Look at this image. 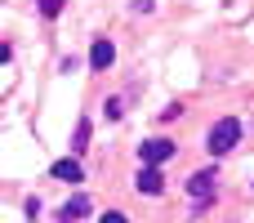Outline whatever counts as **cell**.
<instances>
[{"label": "cell", "instance_id": "obj_1", "mask_svg": "<svg viewBox=\"0 0 254 223\" xmlns=\"http://www.w3.org/2000/svg\"><path fill=\"white\" fill-rule=\"evenodd\" d=\"M214 192H219V170H214V165L196 170V174L188 179V197H192V215H205V206L214 201Z\"/></svg>", "mask_w": 254, "mask_h": 223}, {"label": "cell", "instance_id": "obj_2", "mask_svg": "<svg viewBox=\"0 0 254 223\" xmlns=\"http://www.w3.org/2000/svg\"><path fill=\"white\" fill-rule=\"evenodd\" d=\"M237 143H241V121H237V116H223V121L210 125V139H205L210 156H228Z\"/></svg>", "mask_w": 254, "mask_h": 223}, {"label": "cell", "instance_id": "obj_3", "mask_svg": "<svg viewBox=\"0 0 254 223\" xmlns=\"http://www.w3.org/2000/svg\"><path fill=\"white\" fill-rule=\"evenodd\" d=\"M138 156H143V165H165L174 156V143L170 139H147V143H138Z\"/></svg>", "mask_w": 254, "mask_h": 223}, {"label": "cell", "instance_id": "obj_4", "mask_svg": "<svg viewBox=\"0 0 254 223\" xmlns=\"http://www.w3.org/2000/svg\"><path fill=\"white\" fill-rule=\"evenodd\" d=\"M134 188H138L143 197H161V192H165V179H161V165H143V170L134 174Z\"/></svg>", "mask_w": 254, "mask_h": 223}, {"label": "cell", "instance_id": "obj_5", "mask_svg": "<svg viewBox=\"0 0 254 223\" xmlns=\"http://www.w3.org/2000/svg\"><path fill=\"white\" fill-rule=\"evenodd\" d=\"M112 63H116V45H112V40H94V49H89V67H94V72H107Z\"/></svg>", "mask_w": 254, "mask_h": 223}, {"label": "cell", "instance_id": "obj_6", "mask_svg": "<svg viewBox=\"0 0 254 223\" xmlns=\"http://www.w3.org/2000/svg\"><path fill=\"white\" fill-rule=\"evenodd\" d=\"M49 174H54L58 183H80V179H85V174H80V161H76V156H67V161H54V170H49Z\"/></svg>", "mask_w": 254, "mask_h": 223}, {"label": "cell", "instance_id": "obj_7", "mask_svg": "<svg viewBox=\"0 0 254 223\" xmlns=\"http://www.w3.org/2000/svg\"><path fill=\"white\" fill-rule=\"evenodd\" d=\"M89 215V197H71L67 206H63V223H80Z\"/></svg>", "mask_w": 254, "mask_h": 223}, {"label": "cell", "instance_id": "obj_8", "mask_svg": "<svg viewBox=\"0 0 254 223\" xmlns=\"http://www.w3.org/2000/svg\"><path fill=\"white\" fill-rule=\"evenodd\" d=\"M85 148H89V121H80V125H76V139H71V152H76V156H80Z\"/></svg>", "mask_w": 254, "mask_h": 223}, {"label": "cell", "instance_id": "obj_9", "mask_svg": "<svg viewBox=\"0 0 254 223\" xmlns=\"http://www.w3.org/2000/svg\"><path fill=\"white\" fill-rule=\"evenodd\" d=\"M58 9H63V0H40V13H45V18H54Z\"/></svg>", "mask_w": 254, "mask_h": 223}, {"label": "cell", "instance_id": "obj_10", "mask_svg": "<svg viewBox=\"0 0 254 223\" xmlns=\"http://www.w3.org/2000/svg\"><path fill=\"white\" fill-rule=\"evenodd\" d=\"M103 223H125V215H121V210H107V215H103Z\"/></svg>", "mask_w": 254, "mask_h": 223}]
</instances>
